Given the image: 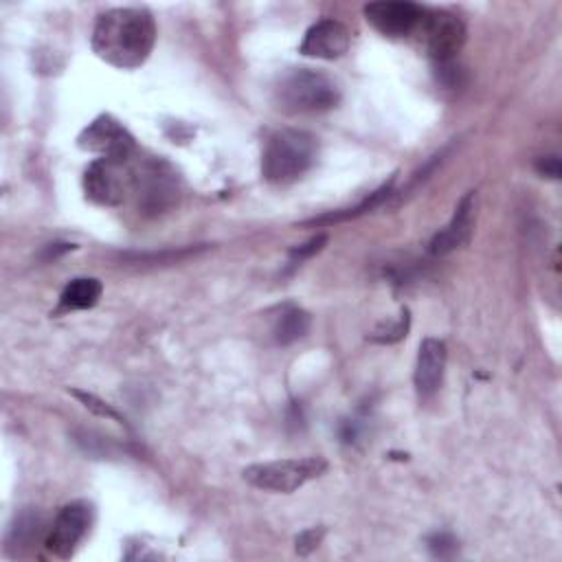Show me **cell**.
I'll return each mask as SVG.
<instances>
[{"instance_id": "ba28073f", "label": "cell", "mask_w": 562, "mask_h": 562, "mask_svg": "<svg viewBox=\"0 0 562 562\" xmlns=\"http://www.w3.org/2000/svg\"><path fill=\"white\" fill-rule=\"evenodd\" d=\"M90 525H92V507L88 503L77 501V503L64 505L44 538L46 551L61 560L70 558L81 544V540L86 538Z\"/></svg>"}, {"instance_id": "8992f818", "label": "cell", "mask_w": 562, "mask_h": 562, "mask_svg": "<svg viewBox=\"0 0 562 562\" xmlns=\"http://www.w3.org/2000/svg\"><path fill=\"white\" fill-rule=\"evenodd\" d=\"M132 195L143 213H160L169 209L178 195L173 169L156 158L134 162Z\"/></svg>"}, {"instance_id": "9a60e30c", "label": "cell", "mask_w": 562, "mask_h": 562, "mask_svg": "<svg viewBox=\"0 0 562 562\" xmlns=\"http://www.w3.org/2000/svg\"><path fill=\"white\" fill-rule=\"evenodd\" d=\"M391 187H393V178L389 182H384L378 191L369 193V198H364L360 204L351 206V209H340V211H331V213H325V215H318V217H312V220H305L303 224L305 226H329V224H336V222H342V220H351V217H358L371 209H375L384 198H389L391 193Z\"/></svg>"}, {"instance_id": "5bb4252c", "label": "cell", "mask_w": 562, "mask_h": 562, "mask_svg": "<svg viewBox=\"0 0 562 562\" xmlns=\"http://www.w3.org/2000/svg\"><path fill=\"white\" fill-rule=\"evenodd\" d=\"M101 281L92 277H79L72 279L59 294V307L57 312H75V310H88L97 305L101 299Z\"/></svg>"}, {"instance_id": "5b68a950", "label": "cell", "mask_w": 562, "mask_h": 562, "mask_svg": "<svg viewBox=\"0 0 562 562\" xmlns=\"http://www.w3.org/2000/svg\"><path fill=\"white\" fill-rule=\"evenodd\" d=\"M134 160L130 158H97L83 176L86 195L103 206H116L132 195Z\"/></svg>"}, {"instance_id": "52a82bcc", "label": "cell", "mask_w": 562, "mask_h": 562, "mask_svg": "<svg viewBox=\"0 0 562 562\" xmlns=\"http://www.w3.org/2000/svg\"><path fill=\"white\" fill-rule=\"evenodd\" d=\"M424 50L437 64H448L465 44V24L450 11H426L415 31Z\"/></svg>"}, {"instance_id": "ac0fdd59", "label": "cell", "mask_w": 562, "mask_h": 562, "mask_svg": "<svg viewBox=\"0 0 562 562\" xmlns=\"http://www.w3.org/2000/svg\"><path fill=\"white\" fill-rule=\"evenodd\" d=\"M72 395L88 408V411H92L94 415H99V417H108V419H114V422H119V424H125V419L108 404V402H103V400H99L97 395H92V393H83V391H72Z\"/></svg>"}, {"instance_id": "7402d4cb", "label": "cell", "mask_w": 562, "mask_h": 562, "mask_svg": "<svg viewBox=\"0 0 562 562\" xmlns=\"http://www.w3.org/2000/svg\"><path fill=\"white\" fill-rule=\"evenodd\" d=\"M536 169H538V173H542L547 178H553V180H558L562 176V162H560V158L555 154L540 156L536 160Z\"/></svg>"}, {"instance_id": "3957f363", "label": "cell", "mask_w": 562, "mask_h": 562, "mask_svg": "<svg viewBox=\"0 0 562 562\" xmlns=\"http://www.w3.org/2000/svg\"><path fill=\"white\" fill-rule=\"evenodd\" d=\"M274 101L288 114H321L338 105L340 88L321 70L294 68L279 79Z\"/></svg>"}, {"instance_id": "d6986e66", "label": "cell", "mask_w": 562, "mask_h": 562, "mask_svg": "<svg viewBox=\"0 0 562 562\" xmlns=\"http://www.w3.org/2000/svg\"><path fill=\"white\" fill-rule=\"evenodd\" d=\"M428 551L435 555V558H452L457 551H459V542L452 533L448 531H437L432 536H428Z\"/></svg>"}, {"instance_id": "ffe728a7", "label": "cell", "mask_w": 562, "mask_h": 562, "mask_svg": "<svg viewBox=\"0 0 562 562\" xmlns=\"http://www.w3.org/2000/svg\"><path fill=\"white\" fill-rule=\"evenodd\" d=\"M325 241H327V235H316V237H312L310 241H305V244L292 248V250H290V266H301L305 259H310L312 255H316V252L323 248Z\"/></svg>"}, {"instance_id": "277c9868", "label": "cell", "mask_w": 562, "mask_h": 562, "mask_svg": "<svg viewBox=\"0 0 562 562\" xmlns=\"http://www.w3.org/2000/svg\"><path fill=\"white\" fill-rule=\"evenodd\" d=\"M327 470V461L323 457H303V459H281L252 463L244 470V479L268 492H294L307 481L321 476Z\"/></svg>"}, {"instance_id": "4fadbf2b", "label": "cell", "mask_w": 562, "mask_h": 562, "mask_svg": "<svg viewBox=\"0 0 562 562\" xmlns=\"http://www.w3.org/2000/svg\"><path fill=\"white\" fill-rule=\"evenodd\" d=\"M472 226H474V191H470L461 198V202L457 204L454 215L448 222V226L441 228L430 239V252L432 255H448L454 248L463 246L472 235Z\"/></svg>"}, {"instance_id": "30bf717a", "label": "cell", "mask_w": 562, "mask_h": 562, "mask_svg": "<svg viewBox=\"0 0 562 562\" xmlns=\"http://www.w3.org/2000/svg\"><path fill=\"white\" fill-rule=\"evenodd\" d=\"M424 9L406 0H380L364 4V18L389 37H404L417 31Z\"/></svg>"}, {"instance_id": "6da1fadb", "label": "cell", "mask_w": 562, "mask_h": 562, "mask_svg": "<svg viewBox=\"0 0 562 562\" xmlns=\"http://www.w3.org/2000/svg\"><path fill=\"white\" fill-rule=\"evenodd\" d=\"M156 42V22L143 7H116L101 13L92 29V50L105 64L132 70L145 64Z\"/></svg>"}, {"instance_id": "2e32d148", "label": "cell", "mask_w": 562, "mask_h": 562, "mask_svg": "<svg viewBox=\"0 0 562 562\" xmlns=\"http://www.w3.org/2000/svg\"><path fill=\"white\" fill-rule=\"evenodd\" d=\"M310 323H312V318H310V314L305 310H301V307H285L281 312V316L277 318V323H274V329H272L274 340L279 345H292L294 340H299V338H303L307 334Z\"/></svg>"}, {"instance_id": "7c38bea8", "label": "cell", "mask_w": 562, "mask_h": 562, "mask_svg": "<svg viewBox=\"0 0 562 562\" xmlns=\"http://www.w3.org/2000/svg\"><path fill=\"white\" fill-rule=\"evenodd\" d=\"M446 356H448V351H446L443 340H437V338L422 340L417 362H415V375H413L419 397H430L441 386Z\"/></svg>"}, {"instance_id": "7a4b0ae2", "label": "cell", "mask_w": 562, "mask_h": 562, "mask_svg": "<svg viewBox=\"0 0 562 562\" xmlns=\"http://www.w3.org/2000/svg\"><path fill=\"white\" fill-rule=\"evenodd\" d=\"M316 138L305 130L283 127L268 136L261 154V176L270 184L296 182L316 160Z\"/></svg>"}, {"instance_id": "44dd1931", "label": "cell", "mask_w": 562, "mask_h": 562, "mask_svg": "<svg viewBox=\"0 0 562 562\" xmlns=\"http://www.w3.org/2000/svg\"><path fill=\"white\" fill-rule=\"evenodd\" d=\"M323 533H325V529L323 527H312V529H305V531H301L299 536H296V540H294V547H296V553H301V555H307V553H312L318 544H321V540H323Z\"/></svg>"}, {"instance_id": "9c48e42d", "label": "cell", "mask_w": 562, "mask_h": 562, "mask_svg": "<svg viewBox=\"0 0 562 562\" xmlns=\"http://www.w3.org/2000/svg\"><path fill=\"white\" fill-rule=\"evenodd\" d=\"M77 145L101 158H130L136 151L132 134L110 114L97 116L77 136Z\"/></svg>"}, {"instance_id": "8fae6325", "label": "cell", "mask_w": 562, "mask_h": 562, "mask_svg": "<svg viewBox=\"0 0 562 562\" xmlns=\"http://www.w3.org/2000/svg\"><path fill=\"white\" fill-rule=\"evenodd\" d=\"M349 44L351 35L347 26L334 18H325L307 29L299 50L316 59H338L349 50Z\"/></svg>"}, {"instance_id": "e0dca14e", "label": "cell", "mask_w": 562, "mask_h": 562, "mask_svg": "<svg viewBox=\"0 0 562 562\" xmlns=\"http://www.w3.org/2000/svg\"><path fill=\"white\" fill-rule=\"evenodd\" d=\"M408 325H411V316H408V310H402V314L397 316V321L393 323H384L380 325L369 338L373 342H382V345H389V342H397L406 336L408 331Z\"/></svg>"}]
</instances>
